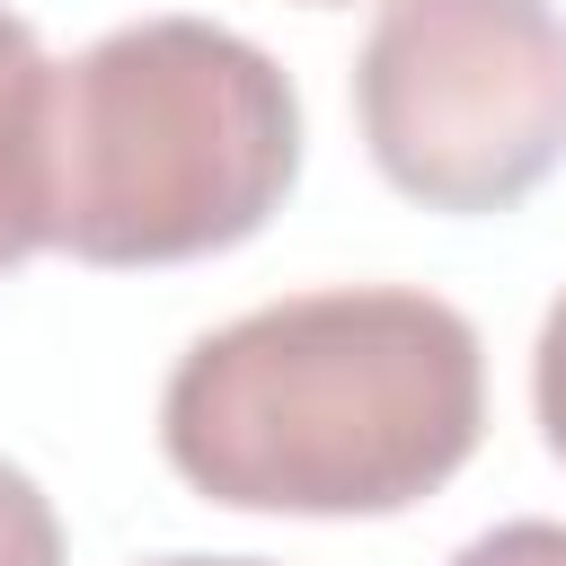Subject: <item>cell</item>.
<instances>
[{
  "mask_svg": "<svg viewBox=\"0 0 566 566\" xmlns=\"http://www.w3.org/2000/svg\"><path fill=\"white\" fill-rule=\"evenodd\" d=\"M486 433L478 327L407 283L265 301L195 336L159 389L168 469L230 513L371 522L469 469Z\"/></svg>",
  "mask_w": 566,
  "mask_h": 566,
  "instance_id": "cell-1",
  "label": "cell"
},
{
  "mask_svg": "<svg viewBox=\"0 0 566 566\" xmlns=\"http://www.w3.org/2000/svg\"><path fill=\"white\" fill-rule=\"evenodd\" d=\"M301 177L283 62L212 18H142L53 62V248L186 265L265 230Z\"/></svg>",
  "mask_w": 566,
  "mask_h": 566,
  "instance_id": "cell-2",
  "label": "cell"
},
{
  "mask_svg": "<svg viewBox=\"0 0 566 566\" xmlns=\"http://www.w3.org/2000/svg\"><path fill=\"white\" fill-rule=\"evenodd\" d=\"M354 115L424 212H513L566 159V18L548 0H380Z\"/></svg>",
  "mask_w": 566,
  "mask_h": 566,
  "instance_id": "cell-3",
  "label": "cell"
},
{
  "mask_svg": "<svg viewBox=\"0 0 566 566\" xmlns=\"http://www.w3.org/2000/svg\"><path fill=\"white\" fill-rule=\"evenodd\" d=\"M53 248V62L0 9V274Z\"/></svg>",
  "mask_w": 566,
  "mask_h": 566,
  "instance_id": "cell-4",
  "label": "cell"
},
{
  "mask_svg": "<svg viewBox=\"0 0 566 566\" xmlns=\"http://www.w3.org/2000/svg\"><path fill=\"white\" fill-rule=\"evenodd\" d=\"M0 566H62V522H53V495L0 460Z\"/></svg>",
  "mask_w": 566,
  "mask_h": 566,
  "instance_id": "cell-5",
  "label": "cell"
},
{
  "mask_svg": "<svg viewBox=\"0 0 566 566\" xmlns=\"http://www.w3.org/2000/svg\"><path fill=\"white\" fill-rule=\"evenodd\" d=\"M531 407H539V433H548V451L566 460V292L548 301V318H539V345H531Z\"/></svg>",
  "mask_w": 566,
  "mask_h": 566,
  "instance_id": "cell-6",
  "label": "cell"
},
{
  "mask_svg": "<svg viewBox=\"0 0 566 566\" xmlns=\"http://www.w3.org/2000/svg\"><path fill=\"white\" fill-rule=\"evenodd\" d=\"M451 566H566V522H495Z\"/></svg>",
  "mask_w": 566,
  "mask_h": 566,
  "instance_id": "cell-7",
  "label": "cell"
},
{
  "mask_svg": "<svg viewBox=\"0 0 566 566\" xmlns=\"http://www.w3.org/2000/svg\"><path fill=\"white\" fill-rule=\"evenodd\" d=\"M150 566H265V557H150Z\"/></svg>",
  "mask_w": 566,
  "mask_h": 566,
  "instance_id": "cell-8",
  "label": "cell"
}]
</instances>
